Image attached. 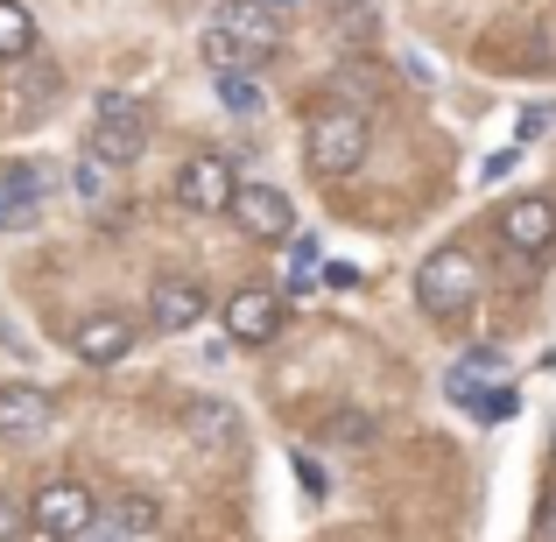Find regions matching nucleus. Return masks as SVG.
Masks as SVG:
<instances>
[{"mask_svg":"<svg viewBox=\"0 0 556 542\" xmlns=\"http://www.w3.org/2000/svg\"><path fill=\"white\" fill-rule=\"evenodd\" d=\"M275 50H282V14H275L268 0H226L198 36V56L212 64V78L254 71V64H268Z\"/></svg>","mask_w":556,"mask_h":542,"instance_id":"f257e3e1","label":"nucleus"},{"mask_svg":"<svg viewBox=\"0 0 556 542\" xmlns=\"http://www.w3.org/2000/svg\"><path fill=\"white\" fill-rule=\"evenodd\" d=\"M141 149H149V106L135 92H99L92 127H85V155L106 169H127L141 163Z\"/></svg>","mask_w":556,"mask_h":542,"instance_id":"f03ea898","label":"nucleus"},{"mask_svg":"<svg viewBox=\"0 0 556 542\" xmlns=\"http://www.w3.org/2000/svg\"><path fill=\"white\" fill-rule=\"evenodd\" d=\"M367 121L353 106H317L311 127H303V149H311V169L317 177H353L367 163Z\"/></svg>","mask_w":556,"mask_h":542,"instance_id":"7ed1b4c3","label":"nucleus"},{"mask_svg":"<svg viewBox=\"0 0 556 542\" xmlns=\"http://www.w3.org/2000/svg\"><path fill=\"white\" fill-rule=\"evenodd\" d=\"M472 297H479V268H472L465 247H437V254L416 268V303L430 317H444V325L472 311Z\"/></svg>","mask_w":556,"mask_h":542,"instance_id":"20e7f679","label":"nucleus"},{"mask_svg":"<svg viewBox=\"0 0 556 542\" xmlns=\"http://www.w3.org/2000/svg\"><path fill=\"white\" fill-rule=\"evenodd\" d=\"M92 521H99V501L78 487V479H50V487L28 501V529L42 542H78Z\"/></svg>","mask_w":556,"mask_h":542,"instance_id":"39448f33","label":"nucleus"},{"mask_svg":"<svg viewBox=\"0 0 556 542\" xmlns=\"http://www.w3.org/2000/svg\"><path fill=\"white\" fill-rule=\"evenodd\" d=\"M232 218H240L247 240H296V204L275 184H240L232 190Z\"/></svg>","mask_w":556,"mask_h":542,"instance_id":"423d86ee","label":"nucleus"},{"mask_svg":"<svg viewBox=\"0 0 556 542\" xmlns=\"http://www.w3.org/2000/svg\"><path fill=\"white\" fill-rule=\"evenodd\" d=\"M232 190H240V177H232L226 155H198V163H184V177H177V204L198 212V218H218V212H232Z\"/></svg>","mask_w":556,"mask_h":542,"instance_id":"0eeeda50","label":"nucleus"},{"mask_svg":"<svg viewBox=\"0 0 556 542\" xmlns=\"http://www.w3.org/2000/svg\"><path fill=\"white\" fill-rule=\"evenodd\" d=\"M50 423H56V402L42 388H28V380L0 388V444H42Z\"/></svg>","mask_w":556,"mask_h":542,"instance_id":"6e6552de","label":"nucleus"},{"mask_svg":"<svg viewBox=\"0 0 556 542\" xmlns=\"http://www.w3.org/2000/svg\"><path fill=\"white\" fill-rule=\"evenodd\" d=\"M226 331H232V345H275L282 339V297L275 289H232Z\"/></svg>","mask_w":556,"mask_h":542,"instance_id":"1a4fd4ad","label":"nucleus"},{"mask_svg":"<svg viewBox=\"0 0 556 542\" xmlns=\"http://www.w3.org/2000/svg\"><path fill=\"white\" fill-rule=\"evenodd\" d=\"M135 339H141V331L127 325L121 311H92L78 331H71V353H78L85 366H113V360H127V353H135Z\"/></svg>","mask_w":556,"mask_h":542,"instance_id":"9d476101","label":"nucleus"},{"mask_svg":"<svg viewBox=\"0 0 556 542\" xmlns=\"http://www.w3.org/2000/svg\"><path fill=\"white\" fill-rule=\"evenodd\" d=\"M501 240L515 247V254H549V240H556V204L549 198L501 204Z\"/></svg>","mask_w":556,"mask_h":542,"instance_id":"9b49d317","label":"nucleus"},{"mask_svg":"<svg viewBox=\"0 0 556 542\" xmlns=\"http://www.w3.org/2000/svg\"><path fill=\"white\" fill-rule=\"evenodd\" d=\"M204 317V289L190 282V275H163V282L149 289V325L155 331H190Z\"/></svg>","mask_w":556,"mask_h":542,"instance_id":"f8f14e48","label":"nucleus"},{"mask_svg":"<svg viewBox=\"0 0 556 542\" xmlns=\"http://www.w3.org/2000/svg\"><path fill=\"white\" fill-rule=\"evenodd\" d=\"M42 218V169H8L0 177V232H22V226H36Z\"/></svg>","mask_w":556,"mask_h":542,"instance_id":"ddd939ff","label":"nucleus"},{"mask_svg":"<svg viewBox=\"0 0 556 542\" xmlns=\"http://www.w3.org/2000/svg\"><path fill=\"white\" fill-rule=\"evenodd\" d=\"M184 430H190V444H204V451H212V444H240V408L204 394V402L184 408Z\"/></svg>","mask_w":556,"mask_h":542,"instance_id":"4468645a","label":"nucleus"},{"mask_svg":"<svg viewBox=\"0 0 556 542\" xmlns=\"http://www.w3.org/2000/svg\"><path fill=\"white\" fill-rule=\"evenodd\" d=\"M444 394L465 408V416H479V423H507V416L521 408L515 388H486V380H479V388H444Z\"/></svg>","mask_w":556,"mask_h":542,"instance_id":"2eb2a0df","label":"nucleus"},{"mask_svg":"<svg viewBox=\"0 0 556 542\" xmlns=\"http://www.w3.org/2000/svg\"><path fill=\"white\" fill-rule=\"evenodd\" d=\"M36 50V14L22 0H0V64H22Z\"/></svg>","mask_w":556,"mask_h":542,"instance_id":"dca6fc26","label":"nucleus"},{"mask_svg":"<svg viewBox=\"0 0 556 542\" xmlns=\"http://www.w3.org/2000/svg\"><path fill=\"white\" fill-rule=\"evenodd\" d=\"M218 106H226V113H261V106H268L261 85H254V71H226V78H218Z\"/></svg>","mask_w":556,"mask_h":542,"instance_id":"f3484780","label":"nucleus"},{"mask_svg":"<svg viewBox=\"0 0 556 542\" xmlns=\"http://www.w3.org/2000/svg\"><path fill=\"white\" fill-rule=\"evenodd\" d=\"M325 437H339V444H374V416H359V408H339V416L325 423Z\"/></svg>","mask_w":556,"mask_h":542,"instance_id":"a211bd4d","label":"nucleus"},{"mask_svg":"<svg viewBox=\"0 0 556 542\" xmlns=\"http://www.w3.org/2000/svg\"><path fill=\"white\" fill-rule=\"evenodd\" d=\"M113 521H127L135 535H149V529H155V501H149V493H121V507H113Z\"/></svg>","mask_w":556,"mask_h":542,"instance_id":"6ab92c4d","label":"nucleus"},{"mask_svg":"<svg viewBox=\"0 0 556 542\" xmlns=\"http://www.w3.org/2000/svg\"><path fill=\"white\" fill-rule=\"evenodd\" d=\"M515 169H521V149H501V155H486V163H479V184H507V177H515Z\"/></svg>","mask_w":556,"mask_h":542,"instance_id":"aec40b11","label":"nucleus"},{"mask_svg":"<svg viewBox=\"0 0 556 542\" xmlns=\"http://www.w3.org/2000/svg\"><path fill=\"white\" fill-rule=\"evenodd\" d=\"M78 542H135V529H127V521H113V515H99Z\"/></svg>","mask_w":556,"mask_h":542,"instance_id":"412c9836","label":"nucleus"},{"mask_svg":"<svg viewBox=\"0 0 556 542\" xmlns=\"http://www.w3.org/2000/svg\"><path fill=\"white\" fill-rule=\"evenodd\" d=\"M78 198H106V163H78Z\"/></svg>","mask_w":556,"mask_h":542,"instance_id":"4be33fe9","label":"nucleus"},{"mask_svg":"<svg viewBox=\"0 0 556 542\" xmlns=\"http://www.w3.org/2000/svg\"><path fill=\"white\" fill-rule=\"evenodd\" d=\"M549 127H556V106H529V113H521V141L549 135Z\"/></svg>","mask_w":556,"mask_h":542,"instance_id":"5701e85b","label":"nucleus"},{"mask_svg":"<svg viewBox=\"0 0 556 542\" xmlns=\"http://www.w3.org/2000/svg\"><path fill=\"white\" fill-rule=\"evenodd\" d=\"M325 282H331V289H359V282H367V275H359L353 261H325Z\"/></svg>","mask_w":556,"mask_h":542,"instance_id":"b1692460","label":"nucleus"},{"mask_svg":"<svg viewBox=\"0 0 556 542\" xmlns=\"http://www.w3.org/2000/svg\"><path fill=\"white\" fill-rule=\"evenodd\" d=\"M296 479H303V493H311V501H325V493H331V479H325V472H317V465H311V458H296Z\"/></svg>","mask_w":556,"mask_h":542,"instance_id":"393cba45","label":"nucleus"},{"mask_svg":"<svg viewBox=\"0 0 556 542\" xmlns=\"http://www.w3.org/2000/svg\"><path fill=\"white\" fill-rule=\"evenodd\" d=\"M289 275H317V240H296V247H289Z\"/></svg>","mask_w":556,"mask_h":542,"instance_id":"a878e982","label":"nucleus"},{"mask_svg":"<svg viewBox=\"0 0 556 542\" xmlns=\"http://www.w3.org/2000/svg\"><path fill=\"white\" fill-rule=\"evenodd\" d=\"M22 529H28V521H22V507H14L8 493H0V542H14V535H22Z\"/></svg>","mask_w":556,"mask_h":542,"instance_id":"bb28decb","label":"nucleus"},{"mask_svg":"<svg viewBox=\"0 0 556 542\" xmlns=\"http://www.w3.org/2000/svg\"><path fill=\"white\" fill-rule=\"evenodd\" d=\"M535 542H556V493H543V507H535Z\"/></svg>","mask_w":556,"mask_h":542,"instance_id":"cd10ccee","label":"nucleus"},{"mask_svg":"<svg viewBox=\"0 0 556 542\" xmlns=\"http://www.w3.org/2000/svg\"><path fill=\"white\" fill-rule=\"evenodd\" d=\"M268 8H275V14H282V8H296V0H268Z\"/></svg>","mask_w":556,"mask_h":542,"instance_id":"c85d7f7f","label":"nucleus"},{"mask_svg":"<svg viewBox=\"0 0 556 542\" xmlns=\"http://www.w3.org/2000/svg\"><path fill=\"white\" fill-rule=\"evenodd\" d=\"M549 458H556V437H549Z\"/></svg>","mask_w":556,"mask_h":542,"instance_id":"c756f323","label":"nucleus"}]
</instances>
